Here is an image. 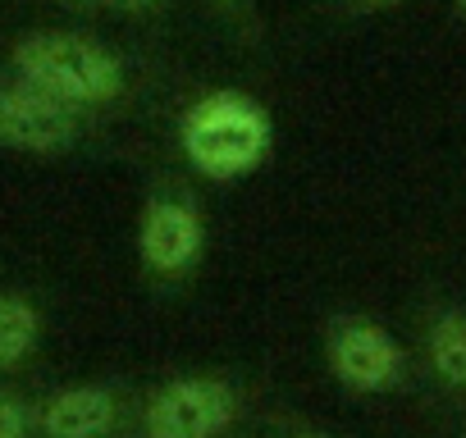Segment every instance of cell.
I'll return each mask as SVG.
<instances>
[{
    "mask_svg": "<svg viewBox=\"0 0 466 438\" xmlns=\"http://www.w3.org/2000/svg\"><path fill=\"white\" fill-rule=\"evenodd\" d=\"M302 438H320V433H302Z\"/></svg>",
    "mask_w": 466,
    "mask_h": 438,
    "instance_id": "obj_15",
    "label": "cell"
},
{
    "mask_svg": "<svg viewBox=\"0 0 466 438\" xmlns=\"http://www.w3.org/2000/svg\"><path fill=\"white\" fill-rule=\"evenodd\" d=\"M42 343V311L19 297V293H0V370L24 365Z\"/></svg>",
    "mask_w": 466,
    "mask_h": 438,
    "instance_id": "obj_8",
    "label": "cell"
},
{
    "mask_svg": "<svg viewBox=\"0 0 466 438\" xmlns=\"http://www.w3.org/2000/svg\"><path fill=\"white\" fill-rule=\"evenodd\" d=\"M78 137V110L51 101L28 83L0 87V146L19 155H60Z\"/></svg>",
    "mask_w": 466,
    "mask_h": 438,
    "instance_id": "obj_4",
    "label": "cell"
},
{
    "mask_svg": "<svg viewBox=\"0 0 466 438\" xmlns=\"http://www.w3.org/2000/svg\"><path fill=\"white\" fill-rule=\"evenodd\" d=\"M137 252H142V265L160 279L187 274L206 252V224H201L197 205L183 196H151L142 205Z\"/></svg>",
    "mask_w": 466,
    "mask_h": 438,
    "instance_id": "obj_6",
    "label": "cell"
},
{
    "mask_svg": "<svg viewBox=\"0 0 466 438\" xmlns=\"http://www.w3.org/2000/svg\"><path fill=\"white\" fill-rule=\"evenodd\" d=\"M430 365L443 383L466 388V311H448L430 324Z\"/></svg>",
    "mask_w": 466,
    "mask_h": 438,
    "instance_id": "obj_9",
    "label": "cell"
},
{
    "mask_svg": "<svg viewBox=\"0 0 466 438\" xmlns=\"http://www.w3.org/2000/svg\"><path fill=\"white\" fill-rule=\"evenodd\" d=\"M366 5H402V0H366Z\"/></svg>",
    "mask_w": 466,
    "mask_h": 438,
    "instance_id": "obj_13",
    "label": "cell"
},
{
    "mask_svg": "<svg viewBox=\"0 0 466 438\" xmlns=\"http://www.w3.org/2000/svg\"><path fill=\"white\" fill-rule=\"evenodd\" d=\"M106 10H124V15H147V10H160L169 0H101Z\"/></svg>",
    "mask_w": 466,
    "mask_h": 438,
    "instance_id": "obj_11",
    "label": "cell"
},
{
    "mask_svg": "<svg viewBox=\"0 0 466 438\" xmlns=\"http://www.w3.org/2000/svg\"><path fill=\"white\" fill-rule=\"evenodd\" d=\"M238 393L215 374H183L156 388L142 406L147 438H219L238 420Z\"/></svg>",
    "mask_w": 466,
    "mask_h": 438,
    "instance_id": "obj_3",
    "label": "cell"
},
{
    "mask_svg": "<svg viewBox=\"0 0 466 438\" xmlns=\"http://www.w3.org/2000/svg\"><path fill=\"white\" fill-rule=\"evenodd\" d=\"M10 65H15L19 83L46 92L51 101H60L69 110L115 105L128 87V69L110 46H101L96 37H83V33H60V28L19 37L10 51Z\"/></svg>",
    "mask_w": 466,
    "mask_h": 438,
    "instance_id": "obj_2",
    "label": "cell"
},
{
    "mask_svg": "<svg viewBox=\"0 0 466 438\" xmlns=\"http://www.w3.org/2000/svg\"><path fill=\"white\" fill-rule=\"evenodd\" d=\"M270 142H275V128L261 101L233 87L197 96L178 119L183 160L210 183H238L257 174L270 155Z\"/></svg>",
    "mask_w": 466,
    "mask_h": 438,
    "instance_id": "obj_1",
    "label": "cell"
},
{
    "mask_svg": "<svg viewBox=\"0 0 466 438\" xmlns=\"http://www.w3.org/2000/svg\"><path fill=\"white\" fill-rule=\"evenodd\" d=\"M215 5H224V10H238V5H243V0H215Z\"/></svg>",
    "mask_w": 466,
    "mask_h": 438,
    "instance_id": "obj_12",
    "label": "cell"
},
{
    "mask_svg": "<svg viewBox=\"0 0 466 438\" xmlns=\"http://www.w3.org/2000/svg\"><path fill=\"white\" fill-rule=\"evenodd\" d=\"M42 438H110L119 429V397L106 383H74L33 411Z\"/></svg>",
    "mask_w": 466,
    "mask_h": 438,
    "instance_id": "obj_7",
    "label": "cell"
},
{
    "mask_svg": "<svg viewBox=\"0 0 466 438\" xmlns=\"http://www.w3.org/2000/svg\"><path fill=\"white\" fill-rule=\"evenodd\" d=\"M325 356H329L334 379L352 393H384L402 379V347L393 343L389 329L361 315H348L329 329Z\"/></svg>",
    "mask_w": 466,
    "mask_h": 438,
    "instance_id": "obj_5",
    "label": "cell"
},
{
    "mask_svg": "<svg viewBox=\"0 0 466 438\" xmlns=\"http://www.w3.org/2000/svg\"><path fill=\"white\" fill-rule=\"evenodd\" d=\"M33 433V406L19 393H0V438H28Z\"/></svg>",
    "mask_w": 466,
    "mask_h": 438,
    "instance_id": "obj_10",
    "label": "cell"
},
{
    "mask_svg": "<svg viewBox=\"0 0 466 438\" xmlns=\"http://www.w3.org/2000/svg\"><path fill=\"white\" fill-rule=\"evenodd\" d=\"M457 5H461V15H466V0H457Z\"/></svg>",
    "mask_w": 466,
    "mask_h": 438,
    "instance_id": "obj_14",
    "label": "cell"
}]
</instances>
